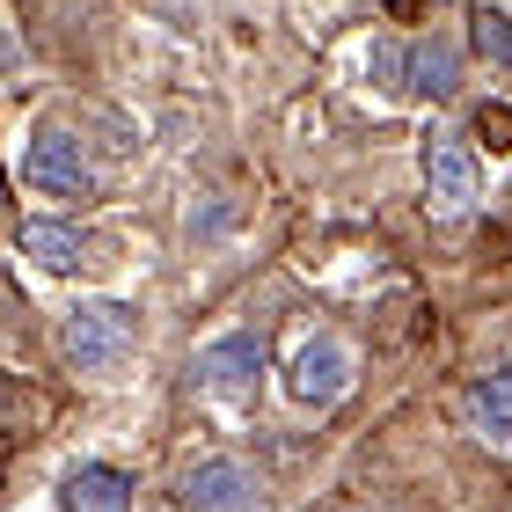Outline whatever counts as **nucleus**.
Masks as SVG:
<instances>
[{"label":"nucleus","instance_id":"nucleus-1","mask_svg":"<svg viewBox=\"0 0 512 512\" xmlns=\"http://www.w3.org/2000/svg\"><path fill=\"white\" fill-rule=\"evenodd\" d=\"M66 359L81 366V374H103V366H118L132 352V308H118V300H88V308L66 315Z\"/></svg>","mask_w":512,"mask_h":512},{"label":"nucleus","instance_id":"nucleus-2","mask_svg":"<svg viewBox=\"0 0 512 512\" xmlns=\"http://www.w3.org/2000/svg\"><path fill=\"white\" fill-rule=\"evenodd\" d=\"M183 505H191V512H271L256 469H242V461H227V454L183 469Z\"/></svg>","mask_w":512,"mask_h":512},{"label":"nucleus","instance_id":"nucleus-3","mask_svg":"<svg viewBox=\"0 0 512 512\" xmlns=\"http://www.w3.org/2000/svg\"><path fill=\"white\" fill-rule=\"evenodd\" d=\"M256 374H264V344L256 337H220V344H205V352L191 359V381L205 395H227V403L256 395Z\"/></svg>","mask_w":512,"mask_h":512},{"label":"nucleus","instance_id":"nucleus-4","mask_svg":"<svg viewBox=\"0 0 512 512\" xmlns=\"http://www.w3.org/2000/svg\"><path fill=\"white\" fill-rule=\"evenodd\" d=\"M425 191L439 213H469V205L483 198V176H476V154L461 147L454 132H439L432 147H425Z\"/></svg>","mask_w":512,"mask_h":512},{"label":"nucleus","instance_id":"nucleus-5","mask_svg":"<svg viewBox=\"0 0 512 512\" xmlns=\"http://www.w3.org/2000/svg\"><path fill=\"white\" fill-rule=\"evenodd\" d=\"M286 388L300 395V403H337V395L352 388V352H344L337 337L300 344V352H293V374H286Z\"/></svg>","mask_w":512,"mask_h":512},{"label":"nucleus","instance_id":"nucleus-6","mask_svg":"<svg viewBox=\"0 0 512 512\" xmlns=\"http://www.w3.org/2000/svg\"><path fill=\"white\" fill-rule=\"evenodd\" d=\"M22 176H30L37 191L81 198V191H88V161H81V139H66V132H37V139H30V154H22Z\"/></svg>","mask_w":512,"mask_h":512},{"label":"nucleus","instance_id":"nucleus-7","mask_svg":"<svg viewBox=\"0 0 512 512\" xmlns=\"http://www.w3.org/2000/svg\"><path fill=\"white\" fill-rule=\"evenodd\" d=\"M454 81H461V52L447 37H417L403 59V88L410 96H454Z\"/></svg>","mask_w":512,"mask_h":512},{"label":"nucleus","instance_id":"nucleus-8","mask_svg":"<svg viewBox=\"0 0 512 512\" xmlns=\"http://www.w3.org/2000/svg\"><path fill=\"white\" fill-rule=\"evenodd\" d=\"M66 512H132V483L118 469H74L66 476Z\"/></svg>","mask_w":512,"mask_h":512},{"label":"nucleus","instance_id":"nucleus-9","mask_svg":"<svg viewBox=\"0 0 512 512\" xmlns=\"http://www.w3.org/2000/svg\"><path fill=\"white\" fill-rule=\"evenodd\" d=\"M469 425L491 447H512V374H491V381L469 388Z\"/></svg>","mask_w":512,"mask_h":512},{"label":"nucleus","instance_id":"nucleus-10","mask_svg":"<svg viewBox=\"0 0 512 512\" xmlns=\"http://www.w3.org/2000/svg\"><path fill=\"white\" fill-rule=\"evenodd\" d=\"M22 256H37L44 271H74L88 242H81V227H59V220H30L22 227Z\"/></svg>","mask_w":512,"mask_h":512},{"label":"nucleus","instance_id":"nucleus-11","mask_svg":"<svg viewBox=\"0 0 512 512\" xmlns=\"http://www.w3.org/2000/svg\"><path fill=\"white\" fill-rule=\"evenodd\" d=\"M476 52L491 66H512V15H498V8L476 15Z\"/></svg>","mask_w":512,"mask_h":512},{"label":"nucleus","instance_id":"nucleus-12","mask_svg":"<svg viewBox=\"0 0 512 512\" xmlns=\"http://www.w3.org/2000/svg\"><path fill=\"white\" fill-rule=\"evenodd\" d=\"M476 132H483V139H491V147L505 154V147H512V110H505V103H483V118H476Z\"/></svg>","mask_w":512,"mask_h":512},{"label":"nucleus","instance_id":"nucleus-13","mask_svg":"<svg viewBox=\"0 0 512 512\" xmlns=\"http://www.w3.org/2000/svg\"><path fill=\"white\" fill-rule=\"evenodd\" d=\"M403 59H410L403 44H374V81L381 88H403Z\"/></svg>","mask_w":512,"mask_h":512},{"label":"nucleus","instance_id":"nucleus-14","mask_svg":"<svg viewBox=\"0 0 512 512\" xmlns=\"http://www.w3.org/2000/svg\"><path fill=\"white\" fill-rule=\"evenodd\" d=\"M8 410H15V395H8V388H0V417H8Z\"/></svg>","mask_w":512,"mask_h":512},{"label":"nucleus","instance_id":"nucleus-15","mask_svg":"<svg viewBox=\"0 0 512 512\" xmlns=\"http://www.w3.org/2000/svg\"><path fill=\"white\" fill-rule=\"evenodd\" d=\"M308 512H344V505H308Z\"/></svg>","mask_w":512,"mask_h":512}]
</instances>
